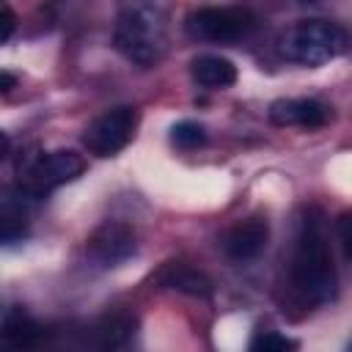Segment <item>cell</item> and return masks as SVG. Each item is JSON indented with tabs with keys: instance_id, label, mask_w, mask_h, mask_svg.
<instances>
[{
	"instance_id": "cell-1",
	"label": "cell",
	"mask_w": 352,
	"mask_h": 352,
	"mask_svg": "<svg viewBox=\"0 0 352 352\" xmlns=\"http://www.w3.org/2000/svg\"><path fill=\"white\" fill-rule=\"evenodd\" d=\"M289 280H292V289L305 302L324 305V302L336 300L338 275L333 267V253L327 245L324 223L316 209H308V214L297 226L292 264H289Z\"/></svg>"
},
{
	"instance_id": "cell-2",
	"label": "cell",
	"mask_w": 352,
	"mask_h": 352,
	"mask_svg": "<svg viewBox=\"0 0 352 352\" xmlns=\"http://www.w3.org/2000/svg\"><path fill=\"white\" fill-rule=\"evenodd\" d=\"M113 44L126 60L143 69L160 63L168 50V19L160 3L124 0L118 8Z\"/></svg>"
},
{
	"instance_id": "cell-3",
	"label": "cell",
	"mask_w": 352,
	"mask_h": 352,
	"mask_svg": "<svg viewBox=\"0 0 352 352\" xmlns=\"http://www.w3.org/2000/svg\"><path fill=\"white\" fill-rule=\"evenodd\" d=\"M346 33L330 19H302L292 25L280 38V52L302 66H322L344 55Z\"/></svg>"
},
{
	"instance_id": "cell-4",
	"label": "cell",
	"mask_w": 352,
	"mask_h": 352,
	"mask_svg": "<svg viewBox=\"0 0 352 352\" xmlns=\"http://www.w3.org/2000/svg\"><path fill=\"white\" fill-rule=\"evenodd\" d=\"M85 170V160L77 151L58 148V151H41L30 154L25 162H19V187L30 198H41L52 192L55 187L74 182Z\"/></svg>"
},
{
	"instance_id": "cell-5",
	"label": "cell",
	"mask_w": 352,
	"mask_h": 352,
	"mask_svg": "<svg viewBox=\"0 0 352 352\" xmlns=\"http://www.w3.org/2000/svg\"><path fill=\"white\" fill-rule=\"evenodd\" d=\"M187 30L204 41L234 44V41L248 38L256 30V14L242 6H223V8L209 6L187 16Z\"/></svg>"
},
{
	"instance_id": "cell-6",
	"label": "cell",
	"mask_w": 352,
	"mask_h": 352,
	"mask_svg": "<svg viewBox=\"0 0 352 352\" xmlns=\"http://www.w3.org/2000/svg\"><path fill=\"white\" fill-rule=\"evenodd\" d=\"M135 129H138V110L129 104H118L104 110L85 126L82 146L94 157H113L132 140Z\"/></svg>"
},
{
	"instance_id": "cell-7",
	"label": "cell",
	"mask_w": 352,
	"mask_h": 352,
	"mask_svg": "<svg viewBox=\"0 0 352 352\" xmlns=\"http://www.w3.org/2000/svg\"><path fill=\"white\" fill-rule=\"evenodd\" d=\"M85 253L96 267H118L135 253V231L126 223L107 220L99 228H94V234L85 242Z\"/></svg>"
},
{
	"instance_id": "cell-8",
	"label": "cell",
	"mask_w": 352,
	"mask_h": 352,
	"mask_svg": "<svg viewBox=\"0 0 352 352\" xmlns=\"http://www.w3.org/2000/svg\"><path fill=\"white\" fill-rule=\"evenodd\" d=\"M333 118V110L319 99H278L270 104V121L278 126L316 129Z\"/></svg>"
},
{
	"instance_id": "cell-9",
	"label": "cell",
	"mask_w": 352,
	"mask_h": 352,
	"mask_svg": "<svg viewBox=\"0 0 352 352\" xmlns=\"http://www.w3.org/2000/svg\"><path fill=\"white\" fill-rule=\"evenodd\" d=\"M270 239V226L261 217H250L245 223H236L226 236H223V250L231 261H250L256 258Z\"/></svg>"
},
{
	"instance_id": "cell-10",
	"label": "cell",
	"mask_w": 352,
	"mask_h": 352,
	"mask_svg": "<svg viewBox=\"0 0 352 352\" xmlns=\"http://www.w3.org/2000/svg\"><path fill=\"white\" fill-rule=\"evenodd\" d=\"M157 280H160L165 289H173V292L190 294V297H212V292H214L212 280H209L201 270H195V267H190V264H182V261H168V264L160 270Z\"/></svg>"
},
{
	"instance_id": "cell-11",
	"label": "cell",
	"mask_w": 352,
	"mask_h": 352,
	"mask_svg": "<svg viewBox=\"0 0 352 352\" xmlns=\"http://www.w3.org/2000/svg\"><path fill=\"white\" fill-rule=\"evenodd\" d=\"M190 72L192 80L204 88H231L236 82V66L220 55H198Z\"/></svg>"
},
{
	"instance_id": "cell-12",
	"label": "cell",
	"mask_w": 352,
	"mask_h": 352,
	"mask_svg": "<svg viewBox=\"0 0 352 352\" xmlns=\"http://www.w3.org/2000/svg\"><path fill=\"white\" fill-rule=\"evenodd\" d=\"M0 338L11 346H36L41 341V327L22 311H14L3 327H0Z\"/></svg>"
},
{
	"instance_id": "cell-13",
	"label": "cell",
	"mask_w": 352,
	"mask_h": 352,
	"mask_svg": "<svg viewBox=\"0 0 352 352\" xmlns=\"http://www.w3.org/2000/svg\"><path fill=\"white\" fill-rule=\"evenodd\" d=\"M135 316L129 314H116V316H107L102 324H99V346L104 349H116V346H124L132 333H135Z\"/></svg>"
},
{
	"instance_id": "cell-14",
	"label": "cell",
	"mask_w": 352,
	"mask_h": 352,
	"mask_svg": "<svg viewBox=\"0 0 352 352\" xmlns=\"http://www.w3.org/2000/svg\"><path fill=\"white\" fill-rule=\"evenodd\" d=\"M30 236V223L22 209H3L0 212V245H16Z\"/></svg>"
},
{
	"instance_id": "cell-15",
	"label": "cell",
	"mask_w": 352,
	"mask_h": 352,
	"mask_svg": "<svg viewBox=\"0 0 352 352\" xmlns=\"http://www.w3.org/2000/svg\"><path fill=\"white\" fill-rule=\"evenodd\" d=\"M170 140H173V146L190 151V148H198L206 143V129L198 121H179L170 129Z\"/></svg>"
},
{
	"instance_id": "cell-16",
	"label": "cell",
	"mask_w": 352,
	"mask_h": 352,
	"mask_svg": "<svg viewBox=\"0 0 352 352\" xmlns=\"http://www.w3.org/2000/svg\"><path fill=\"white\" fill-rule=\"evenodd\" d=\"M300 341L289 338V336H280L275 330H261L250 338V349L253 352H286V349H297Z\"/></svg>"
},
{
	"instance_id": "cell-17",
	"label": "cell",
	"mask_w": 352,
	"mask_h": 352,
	"mask_svg": "<svg viewBox=\"0 0 352 352\" xmlns=\"http://www.w3.org/2000/svg\"><path fill=\"white\" fill-rule=\"evenodd\" d=\"M16 30V14L8 3L0 0V44H6Z\"/></svg>"
},
{
	"instance_id": "cell-18",
	"label": "cell",
	"mask_w": 352,
	"mask_h": 352,
	"mask_svg": "<svg viewBox=\"0 0 352 352\" xmlns=\"http://www.w3.org/2000/svg\"><path fill=\"white\" fill-rule=\"evenodd\" d=\"M16 74L14 72H6V69H0V94H8V91H14L16 88Z\"/></svg>"
},
{
	"instance_id": "cell-19",
	"label": "cell",
	"mask_w": 352,
	"mask_h": 352,
	"mask_svg": "<svg viewBox=\"0 0 352 352\" xmlns=\"http://www.w3.org/2000/svg\"><path fill=\"white\" fill-rule=\"evenodd\" d=\"M338 234H341L344 253L349 256V214H341V220H338Z\"/></svg>"
},
{
	"instance_id": "cell-20",
	"label": "cell",
	"mask_w": 352,
	"mask_h": 352,
	"mask_svg": "<svg viewBox=\"0 0 352 352\" xmlns=\"http://www.w3.org/2000/svg\"><path fill=\"white\" fill-rule=\"evenodd\" d=\"M8 148H11V140H8V135L0 129V162L6 160V154H8Z\"/></svg>"
},
{
	"instance_id": "cell-21",
	"label": "cell",
	"mask_w": 352,
	"mask_h": 352,
	"mask_svg": "<svg viewBox=\"0 0 352 352\" xmlns=\"http://www.w3.org/2000/svg\"><path fill=\"white\" fill-rule=\"evenodd\" d=\"M300 3H314V0H300Z\"/></svg>"
}]
</instances>
